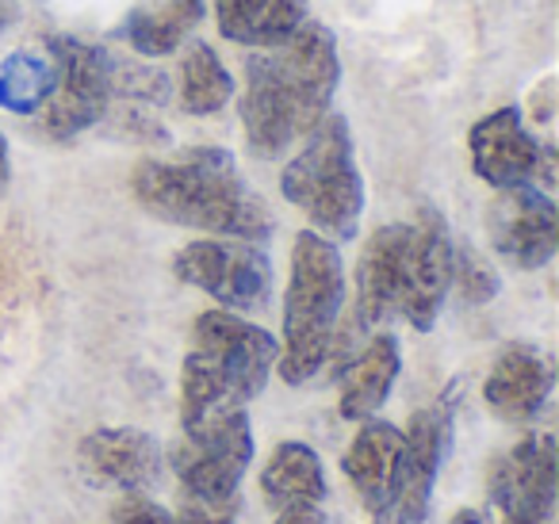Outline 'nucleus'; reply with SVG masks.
Wrapping results in <instances>:
<instances>
[{"label": "nucleus", "mask_w": 559, "mask_h": 524, "mask_svg": "<svg viewBox=\"0 0 559 524\" xmlns=\"http://www.w3.org/2000/svg\"><path fill=\"white\" fill-rule=\"evenodd\" d=\"M342 85L337 39L326 24L307 20L292 39L246 58L241 131L257 157H280L330 116Z\"/></svg>", "instance_id": "obj_1"}, {"label": "nucleus", "mask_w": 559, "mask_h": 524, "mask_svg": "<svg viewBox=\"0 0 559 524\" xmlns=\"http://www.w3.org/2000/svg\"><path fill=\"white\" fill-rule=\"evenodd\" d=\"M131 192L154 218L215 238H238L261 246L272 234V211L246 177L230 150L195 146L180 157H150L131 172Z\"/></svg>", "instance_id": "obj_2"}, {"label": "nucleus", "mask_w": 559, "mask_h": 524, "mask_svg": "<svg viewBox=\"0 0 559 524\" xmlns=\"http://www.w3.org/2000/svg\"><path fill=\"white\" fill-rule=\"evenodd\" d=\"M276 356L280 341L238 310H203L180 364V425L253 402L269 383Z\"/></svg>", "instance_id": "obj_3"}, {"label": "nucleus", "mask_w": 559, "mask_h": 524, "mask_svg": "<svg viewBox=\"0 0 559 524\" xmlns=\"http://www.w3.org/2000/svg\"><path fill=\"white\" fill-rule=\"evenodd\" d=\"M342 307V253L319 230H304L292 246V272L284 291V348L276 356V371L284 383L304 386L330 360Z\"/></svg>", "instance_id": "obj_4"}, {"label": "nucleus", "mask_w": 559, "mask_h": 524, "mask_svg": "<svg viewBox=\"0 0 559 524\" xmlns=\"http://www.w3.org/2000/svg\"><path fill=\"white\" fill-rule=\"evenodd\" d=\"M280 192L330 241H349L365 215V177L353 150L349 119L330 111L280 172Z\"/></svg>", "instance_id": "obj_5"}, {"label": "nucleus", "mask_w": 559, "mask_h": 524, "mask_svg": "<svg viewBox=\"0 0 559 524\" xmlns=\"http://www.w3.org/2000/svg\"><path fill=\"white\" fill-rule=\"evenodd\" d=\"M253 448L257 440L246 406L218 409V414L185 425V437L173 452V471H177L185 498L215 501V505L234 501L253 463Z\"/></svg>", "instance_id": "obj_6"}, {"label": "nucleus", "mask_w": 559, "mask_h": 524, "mask_svg": "<svg viewBox=\"0 0 559 524\" xmlns=\"http://www.w3.org/2000/svg\"><path fill=\"white\" fill-rule=\"evenodd\" d=\"M47 55L55 62V88L35 116L43 119L47 139L73 142L108 116V104L116 96V66L104 50L73 35H55Z\"/></svg>", "instance_id": "obj_7"}, {"label": "nucleus", "mask_w": 559, "mask_h": 524, "mask_svg": "<svg viewBox=\"0 0 559 524\" xmlns=\"http://www.w3.org/2000/svg\"><path fill=\"white\" fill-rule=\"evenodd\" d=\"M180 284L211 295L223 310H261L272 299V264L257 241L200 238L173 257Z\"/></svg>", "instance_id": "obj_8"}, {"label": "nucleus", "mask_w": 559, "mask_h": 524, "mask_svg": "<svg viewBox=\"0 0 559 524\" xmlns=\"http://www.w3.org/2000/svg\"><path fill=\"white\" fill-rule=\"evenodd\" d=\"M452 448V402L437 398L433 406L418 409L403 432V460L391 486V498L380 524H426L429 501H433L437 475L444 467V455Z\"/></svg>", "instance_id": "obj_9"}, {"label": "nucleus", "mask_w": 559, "mask_h": 524, "mask_svg": "<svg viewBox=\"0 0 559 524\" xmlns=\"http://www.w3.org/2000/svg\"><path fill=\"white\" fill-rule=\"evenodd\" d=\"M487 234L502 261L536 272L559 249V211L551 195L536 184L498 188L487 207Z\"/></svg>", "instance_id": "obj_10"}, {"label": "nucleus", "mask_w": 559, "mask_h": 524, "mask_svg": "<svg viewBox=\"0 0 559 524\" xmlns=\"http://www.w3.org/2000/svg\"><path fill=\"white\" fill-rule=\"evenodd\" d=\"M556 440L548 432H533V437L518 440L506 455H498L487 478L490 505L506 516V521H533L548 524L551 509H556Z\"/></svg>", "instance_id": "obj_11"}, {"label": "nucleus", "mask_w": 559, "mask_h": 524, "mask_svg": "<svg viewBox=\"0 0 559 524\" xmlns=\"http://www.w3.org/2000/svg\"><path fill=\"white\" fill-rule=\"evenodd\" d=\"M452 246L449 226L437 211H421L418 223H411L403 264V295H399V318L414 325L418 333L433 330L444 299L452 291Z\"/></svg>", "instance_id": "obj_12"}, {"label": "nucleus", "mask_w": 559, "mask_h": 524, "mask_svg": "<svg viewBox=\"0 0 559 524\" xmlns=\"http://www.w3.org/2000/svg\"><path fill=\"white\" fill-rule=\"evenodd\" d=\"M472 169L490 188L533 184L540 172H551V154L528 134L518 108H498L467 131Z\"/></svg>", "instance_id": "obj_13"}, {"label": "nucleus", "mask_w": 559, "mask_h": 524, "mask_svg": "<svg viewBox=\"0 0 559 524\" xmlns=\"http://www.w3.org/2000/svg\"><path fill=\"white\" fill-rule=\"evenodd\" d=\"M78 467L100 490L146 493L162 478L165 455L150 432L131 429V425H111V429H96L81 440Z\"/></svg>", "instance_id": "obj_14"}, {"label": "nucleus", "mask_w": 559, "mask_h": 524, "mask_svg": "<svg viewBox=\"0 0 559 524\" xmlns=\"http://www.w3.org/2000/svg\"><path fill=\"white\" fill-rule=\"evenodd\" d=\"M551 383H556V371H551V360L540 348L510 345L490 364L483 398H487L490 414L502 417V421H533L548 402Z\"/></svg>", "instance_id": "obj_15"}, {"label": "nucleus", "mask_w": 559, "mask_h": 524, "mask_svg": "<svg viewBox=\"0 0 559 524\" xmlns=\"http://www.w3.org/2000/svg\"><path fill=\"white\" fill-rule=\"evenodd\" d=\"M411 223H388L365 241L357 261V322L376 330L380 322L399 314V295H403V264Z\"/></svg>", "instance_id": "obj_16"}, {"label": "nucleus", "mask_w": 559, "mask_h": 524, "mask_svg": "<svg viewBox=\"0 0 559 524\" xmlns=\"http://www.w3.org/2000/svg\"><path fill=\"white\" fill-rule=\"evenodd\" d=\"M399 460H403V429L391 421H380V417H365L349 452L342 455V471L372 516H380L383 505H388L391 486H395L399 475Z\"/></svg>", "instance_id": "obj_17"}, {"label": "nucleus", "mask_w": 559, "mask_h": 524, "mask_svg": "<svg viewBox=\"0 0 559 524\" xmlns=\"http://www.w3.org/2000/svg\"><path fill=\"white\" fill-rule=\"evenodd\" d=\"M399 371H403V353L399 341L391 333H376L360 356H353V364L342 376V398H337V414L345 421H365L383 409V402L391 398Z\"/></svg>", "instance_id": "obj_18"}, {"label": "nucleus", "mask_w": 559, "mask_h": 524, "mask_svg": "<svg viewBox=\"0 0 559 524\" xmlns=\"http://www.w3.org/2000/svg\"><path fill=\"white\" fill-rule=\"evenodd\" d=\"M223 39L249 50L276 47L307 24V0H215Z\"/></svg>", "instance_id": "obj_19"}, {"label": "nucleus", "mask_w": 559, "mask_h": 524, "mask_svg": "<svg viewBox=\"0 0 559 524\" xmlns=\"http://www.w3.org/2000/svg\"><path fill=\"white\" fill-rule=\"evenodd\" d=\"M261 498L272 513L296 505H322L326 498V471L311 444L304 440H284L269 455L261 471Z\"/></svg>", "instance_id": "obj_20"}, {"label": "nucleus", "mask_w": 559, "mask_h": 524, "mask_svg": "<svg viewBox=\"0 0 559 524\" xmlns=\"http://www.w3.org/2000/svg\"><path fill=\"white\" fill-rule=\"evenodd\" d=\"M203 12H207V0H146L127 16L123 39L142 58H165L185 47Z\"/></svg>", "instance_id": "obj_21"}, {"label": "nucleus", "mask_w": 559, "mask_h": 524, "mask_svg": "<svg viewBox=\"0 0 559 524\" xmlns=\"http://www.w3.org/2000/svg\"><path fill=\"white\" fill-rule=\"evenodd\" d=\"M234 81L223 58L207 43H192L180 58V111L188 116H215L230 104Z\"/></svg>", "instance_id": "obj_22"}, {"label": "nucleus", "mask_w": 559, "mask_h": 524, "mask_svg": "<svg viewBox=\"0 0 559 524\" xmlns=\"http://www.w3.org/2000/svg\"><path fill=\"white\" fill-rule=\"evenodd\" d=\"M55 88V62L50 55L16 50L0 66V108L12 116H35Z\"/></svg>", "instance_id": "obj_23"}, {"label": "nucleus", "mask_w": 559, "mask_h": 524, "mask_svg": "<svg viewBox=\"0 0 559 524\" xmlns=\"http://www.w3.org/2000/svg\"><path fill=\"white\" fill-rule=\"evenodd\" d=\"M452 287L467 307H483L498 295V276L475 249H456L452 253Z\"/></svg>", "instance_id": "obj_24"}, {"label": "nucleus", "mask_w": 559, "mask_h": 524, "mask_svg": "<svg viewBox=\"0 0 559 524\" xmlns=\"http://www.w3.org/2000/svg\"><path fill=\"white\" fill-rule=\"evenodd\" d=\"M111 521L116 524H180V516L162 509L154 498H146V493H123V498L116 501V509H111Z\"/></svg>", "instance_id": "obj_25"}, {"label": "nucleus", "mask_w": 559, "mask_h": 524, "mask_svg": "<svg viewBox=\"0 0 559 524\" xmlns=\"http://www.w3.org/2000/svg\"><path fill=\"white\" fill-rule=\"evenodd\" d=\"M272 524H330V516L319 505H296V509H280Z\"/></svg>", "instance_id": "obj_26"}, {"label": "nucleus", "mask_w": 559, "mask_h": 524, "mask_svg": "<svg viewBox=\"0 0 559 524\" xmlns=\"http://www.w3.org/2000/svg\"><path fill=\"white\" fill-rule=\"evenodd\" d=\"M9 177H12V162H9V142L0 134V192L9 188Z\"/></svg>", "instance_id": "obj_27"}, {"label": "nucleus", "mask_w": 559, "mask_h": 524, "mask_svg": "<svg viewBox=\"0 0 559 524\" xmlns=\"http://www.w3.org/2000/svg\"><path fill=\"white\" fill-rule=\"evenodd\" d=\"M449 524H483V516L479 513H475V509H460V513L456 516H452V521Z\"/></svg>", "instance_id": "obj_28"}, {"label": "nucleus", "mask_w": 559, "mask_h": 524, "mask_svg": "<svg viewBox=\"0 0 559 524\" xmlns=\"http://www.w3.org/2000/svg\"><path fill=\"white\" fill-rule=\"evenodd\" d=\"M9 27V9H4V0H0V32Z\"/></svg>", "instance_id": "obj_29"}, {"label": "nucleus", "mask_w": 559, "mask_h": 524, "mask_svg": "<svg viewBox=\"0 0 559 524\" xmlns=\"http://www.w3.org/2000/svg\"><path fill=\"white\" fill-rule=\"evenodd\" d=\"M506 524H533V521H506Z\"/></svg>", "instance_id": "obj_30"}]
</instances>
